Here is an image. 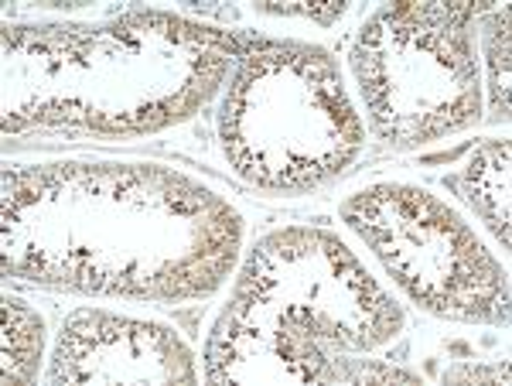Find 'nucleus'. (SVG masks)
Returning <instances> with one entry per match:
<instances>
[{
  "mask_svg": "<svg viewBox=\"0 0 512 386\" xmlns=\"http://www.w3.org/2000/svg\"><path fill=\"white\" fill-rule=\"evenodd\" d=\"M239 216L161 164L4 171V274L134 301L209 298L239 250Z\"/></svg>",
  "mask_w": 512,
  "mask_h": 386,
  "instance_id": "f257e3e1",
  "label": "nucleus"
},
{
  "mask_svg": "<svg viewBox=\"0 0 512 386\" xmlns=\"http://www.w3.org/2000/svg\"><path fill=\"white\" fill-rule=\"evenodd\" d=\"M403 311L328 229H280L246 260L212 328L209 383H321L328 359L400 335Z\"/></svg>",
  "mask_w": 512,
  "mask_h": 386,
  "instance_id": "f03ea898",
  "label": "nucleus"
},
{
  "mask_svg": "<svg viewBox=\"0 0 512 386\" xmlns=\"http://www.w3.org/2000/svg\"><path fill=\"white\" fill-rule=\"evenodd\" d=\"M366 127L332 55L301 41L253 38L222 103V151L267 192H308L355 161Z\"/></svg>",
  "mask_w": 512,
  "mask_h": 386,
  "instance_id": "7ed1b4c3",
  "label": "nucleus"
},
{
  "mask_svg": "<svg viewBox=\"0 0 512 386\" xmlns=\"http://www.w3.org/2000/svg\"><path fill=\"white\" fill-rule=\"evenodd\" d=\"M485 4H390L362 24L352 69L383 141L410 147L465 130L482 110L472 24Z\"/></svg>",
  "mask_w": 512,
  "mask_h": 386,
  "instance_id": "20e7f679",
  "label": "nucleus"
},
{
  "mask_svg": "<svg viewBox=\"0 0 512 386\" xmlns=\"http://www.w3.org/2000/svg\"><path fill=\"white\" fill-rule=\"evenodd\" d=\"M342 219L424 311L451 322L509 325V274L437 195L383 182L342 202Z\"/></svg>",
  "mask_w": 512,
  "mask_h": 386,
  "instance_id": "39448f33",
  "label": "nucleus"
},
{
  "mask_svg": "<svg viewBox=\"0 0 512 386\" xmlns=\"http://www.w3.org/2000/svg\"><path fill=\"white\" fill-rule=\"evenodd\" d=\"M48 383H198V373L171 328L79 308L62 325Z\"/></svg>",
  "mask_w": 512,
  "mask_h": 386,
  "instance_id": "423d86ee",
  "label": "nucleus"
},
{
  "mask_svg": "<svg viewBox=\"0 0 512 386\" xmlns=\"http://www.w3.org/2000/svg\"><path fill=\"white\" fill-rule=\"evenodd\" d=\"M444 185L454 188L478 216L485 219V226L495 233V240L502 243V250L509 253V141H485L478 144L468 158L461 175L444 178Z\"/></svg>",
  "mask_w": 512,
  "mask_h": 386,
  "instance_id": "0eeeda50",
  "label": "nucleus"
},
{
  "mask_svg": "<svg viewBox=\"0 0 512 386\" xmlns=\"http://www.w3.org/2000/svg\"><path fill=\"white\" fill-rule=\"evenodd\" d=\"M45 352V318L21 298H4V383H35Z\"/></svg>",
  "mask_w": 512,
  "mask_h": 386,
  "instance_id": "6e6552de",
  "label": "nucleus"
},
{
  "mask_svg": "<svg viewBox=\"0 0 512 386\" xmlns=\"http://www.w3.org/2000/svg\"><path fill=\"white\" fill-rule=\"evenodd\" d=\"M509 7H489L482 21V41L489 55V89H492V123L509 120Z\"/></svg>",
  "mask_w": 512,
  "mask_h": 386,
  "instance_id": "1a4fd4ad",
  "label": "nucleus"
},
{
  "mask_svg": "<svg viewBox=\"0 0 512 386\" xmlns=\"http://www.w3.org/2000/svg\"><path fill=\"white\" fill-rule=\"evenodd\" d=\"M321 383L369 386V383H424V380H420L417 373H410V369L383 363V359H338V352H335V356L328 359L325 380Z\"/></svg>",
  "mask_w": 512,
  "mask_h": 386,
  "instance_id": "9d476101",
  "label": "nucleus"
},
{
  "mask_svg": "<svg viewBox=\"0 0 512 386\" xmlns=\"http://www.w3.org/2000/svg\"><path fill=\"white\" fill-rule=\"evenodd\" d=\"M263 14H284V18H311L318 24H332L345 14L342 0H328V4H256Z\"/></svg>",
  "mask_w": 512,
  "mask_h": 386,
  "instance_id": "9b49d317",
  "label": "nucleus"
},
{
  "mask_svg": "<svg viewBox=\"0 0 512 386\" xmlns=\"http://www.w3.org/2000/svg\"><path fill=\"white\" fill-rule=\"evenodd\" d=\"M444 383H509V363L495 366H454V369H444L441 376Z\"/></svg>",
  "mask_w": 512,
  "mask_h": 386,
  "instance_id": "f8f14e48",
  "label": "nucleus"
}]
</instances>
